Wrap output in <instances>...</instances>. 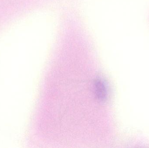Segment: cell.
I'll return each mask as SVG.
<instances>
[{"mask_svg":"<svg viewBox=\"0 0 149 148\" xmlns=\"http://www.w3.org/2000/svg\"><path fill=\"white\" fill-rule=\"evenodd\" d=\"M94 90L95 96L101 101L107 99L108 94V88L106 81L102 78L96 79L94 83Z\"/></svg>","mask_w":149,"mask_h":148,"instance_id":"cell-1","label":"cell"}]
</instances>
